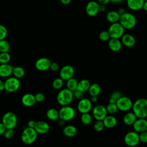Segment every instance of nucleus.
Listing matches in <instances>:
<instances>
[{
  "instance_id": "obj_1",
  "label": "nucleus",
  "mask_w": 147,
  "mask_h": 147,
  "mask_svg": "<svg viewBox=\"0 0 147 147\" xmlns=\"http://www.w3.org/2000/svg\"><path fill=\"white\" fill-rule=\"evenodd\" d=\"M132 111L137 118H147V99L139 98L132 106Z\"/></svg>"
},
{
  "instance_id": "obj_2",
  "label": "nucleus",
  "mask_w": 147,
  "mask_h": 147,
  "mask_svg": "<svg viewBox=\"0 0 147 147\" xmlns=\"http://www.w3.org/2000/svg\"><path fill=\"white\" fill-rule=\"evenodd\" d=\"M74 98L73 92L67 88L60 90L57 95V101L62 106L69 105L73 101Z\"/></svg>"
},
{
  "instance_id": "obj_3",
  "label": "nucleus",
  "mask_w": 147,
  "mask_h": 147,
  "mask_svg": "<svg viewBox=\"0 0 147 147\" xmlns=\"http://www.w3.org/2000/svg\"><path fill=\"white\" fill-rule=\"evenodd\" d=\"M119 22L125 29L130 30L135 27L137 20L136 17L133 14L126 12L125 14L120 16Z\"/></svg>"
},
{
  "instance_id": "obj_4",
  "label": "nucleus",
  "mask_w": 147,
  "mask_h": 147,
  "mask_svg": "<svg viewBox=\"0 0 147 147\" xmlns=\"http://www.w3.org/2000/svg\"><path fill=\"white\" fill-rule=\"evenodd\" d=\"M38 133L34 128L26 127L22 132L21 139L22 142L26 145H30L36 141L37 138Z\"/></svg>"
},
{
  "instance_id": "obj_5",
  "label": "nucleus",
  "mask_w": 147,
  "mask_h": 147,
  "mask_svg": "<svg viewBox=\"0 0 147 147\" xmlns=\"http://www.w3.org/2000/svg\"><path fill=\"white\" fill-rule=\"evenodd\" d=\"M2 123L6 129H14L18 123L17 117L13 112H6L2 118Z\"/></svg>"
},
{
  "instance_id": "obj_6",
  "label": "nucleus",
  "mask_w": 147,
  "mask_h": 147,
  "mask_svg": "<svg viewBox=\"0 0 147 147\" xmlns=\"http://www.w3.org/2000/svg\"><path fill=\"white\" fill-rule=\"evenodd\" d=\"M107 31L110 34V38L119 39L124 34L125 29L119 22H117L112 23L110 25Z\"/></svg>"
},
{
  "instance_id": "obj_7",
  "label": "nucleus",
  "mask_w": 147,
  "mask_h": 147,
  "mask_svg": "<svg viewBox=\"0 0 147 147\" xmlns=\"http://www.w3.org/2000/svg\"><path fill=\"white\" fill-rule=\"evenodd\" d=\"M5 90L9 93L17 91L20 87L21 83L19 79L14 76L7 78L4 82Z\"/></svg>"
},
{
  "instance_id": "obj_8",
  "label": "nucleus",
  "mask_w": 147,
  "mask_h": 147,
  "mask_svg": "<svg viewBox=\"0 0 147 147\" xmlns=\"http://www.w3.org/2000/svg\"><path fill=\"white\" fill-rule=\"evenodd\" d=\"M59 119L66 121L72 120L75 116V109L69 105L62 106L59 110Z\"/></svg>"
},
{
  "instance_id": "obj_9",
  "label": "nucleus",
  "mask_w": 147,
  "mask_h": 147,
  "mask_svg": "<svg viewBox=\"0 0 147 147\" xmlns=\"http://www.w3.org/2000/svg\"><path fill=\"white\" fill-rule=\"evenodd\" d=\"M124 142L127 146L130 147L137 146L140 142L139 133L135 131H130L127 132L125 135Z\"/></svg>"
},
{
  "instance_id": "obj_10",
  "label": "nucleus",
  "mask_w": 147,
  "mask_h": 147,
  "mask_svg": "<svg viewBox=\"0 0 147 147\" xmlns=\"http://www.w3.org/2000/svg\"><path fill=\"white\" fill-rule=\"evenodd\" d=\"M133 103L131 99L125 96H122L116 103L118 109L124 112L128 111L131 109Z\"/></svg>"
},
{
  "instance_id": "obj_11",
  "label": "nucleus",
  "mask_w": 147,
  "mask_h": 147,
  "mask_svg": "<svg viewBox=\"0 0 147 147\" xmlns=\"http://www.w3.org/2000/svg\"><path fill=\"white\" fill-rule=\"evenodd\" d=\"M92 107V103L90 99L83 98L79 100L77 105L78 111L81 113H89Z\"/></svg>"
},
{
  "instance_id": "obj_12",
  "label": "nucleus",
  "mask_w": 147,
  "mask_h": 147,
  "mask_svg": "<svg viewBox=\"0 0 147 147\" xmlns=\"http://www.w3.org/2000/svg\"><path fill=\"white\" fill-rule=\"evenodd\" d=\"M107 114L106 107L102 105H97L92 109V115L96 120L103 121Z\"/></svg>"
},
{
  "instance_id": "obj_13",
  "label": "nucleus",
  "mask_w": 147,
  "mask_h": 147,
  "mask_svg": "<svg viewBox=\"0 0 147 147\" xmlns=\"http://www.w3.org/2000/svg\"><path fill=\"white\" fill-rule=\"evenodd\" d=\"M75 74V69L71 65H65L60 70L59 76L63 80H68L73 78Z\"/></svg>"
},
{
  "instance_id": "obj_14",
  "label": "nucleus",
  "mask_w": 147,
  "mask_h": 147,
  "mask_svg": "<svg viewBox=\"0 0 147 147\" xmlns=\"http://www.w3.org/2000/svg\"><path fill=\"white\" fill-rule=\"evenodd\" d=\"M99 4L98 2L95 1H91L88 2L85 8L86 14L90 17H94L96 16L99 12Z\"/></svg>"
},
{
  "instance_id": "obj_15",
  "label": "nucleus",
  "mask_w": 147,
  "mask_h": 147,
  "mask_svg": "<svg viewBox=\"0 0 147 147\" xmlns=\"http://www.w3.org/2000/svg\"><path fill=\"white\" fill-rule=\"evenodd\" d=\"M51 61L47 57H41L37 59L34 64L35 68L40 71H45L49 69Z\"/></svg>"
},
{
  "instance_id": "obj_16",
  "label": "nucleus",
  "mask_w": 147,
  "mask_h": 147,
  "mask_svg": "<svg viewBox=\"0 0 147 147\" xmlns=\"http://www.w3.org/2000/svg\"><path fill=\"white\" fill-rule=\"evenodd\" d=\"M134 131L138 133L147 131V119L145 118H137L133 124Z\"/></svg>"
},
{
  "instance_id": "obj_17",
  "label": "nucleus",
  "mask_w": 147,
  "mask_h": 147,
  "mask_svg": "<svg viewBox=\"0 0 147 147\" xmlns=\"http://www.w3.org/2000/svg\"><path fill=\"white\" fill-rule=\"evenodd\" d=\"M34 129L38 134H44L49 131L50 126L47 122L44 121H38L36 122Z\"/></svg>"
},
{
  "instance_id": "obj_18",
  "label": "nucleus",
  "mask_w": 147,
  "mask_h": 147,
  "mask_svg": "<svg viewBox=\"0 0 147 147\" xmlns=\"http://www.w3.org/2000/svg\"><path fill=\"white\" fill-rule=\"evenodd\" d=\"M21 102L22 105L26 107H32L34 106L36 103L34 95L30 93L24 94L21 98Z\"/></svg>"
},
{
  "instance_id": "obj_19",
  "label": "nucleus",
  "mask_w": 147,
  "mask_h": 147,
  "mask_svg": "<svg viewBox=\"0 0 147 147\" xmlns=\"http://www.w3.org/2000/svg\"><path fill=\"white\" fill-rule=\"evenodd\" d=\"M13 66L9 63L0 64V76L7 78L12 75Z\"/></svg>"
},
{
  "instance_id": "obj_20",
  "label": "nucleus",
  "mask_w": 147,
  "mask_h": 147,
  "mask_svg": "<svg viewBox=\"0 0 147 147\" xmlns=\"http://www.w3.org/2000/svg\"><path fill=\"white\" fill-rule=\"evenodd\" d=\"M144 0H126L127 7L133 11H138L142 9Z\"/></svg>"
},
{
  "instance_id": "obj_21",
  "label": "nucleus",
  "mask_w": 147,
  "mask_h": 147,
  "mask_svg": "<svg viewBox=\"0 0 147 147\" xmlns=\"http://www.w3.org/2000/svg\"><path fill=\"white\" fill-rule=\"evenodd\" d=\"M121 42L124 46L131 48L135 45L136 38L130 34H124L121 37Z\"/></svg>"
},
{
  "instance_id": "obj_22",
  "label": "nucleus",
  "mask_w": 147,
  "mask_h": 147,
  "mask_svg": "<svg viewBox=\"0 0 147 147\" xmlns=\"http://www.w3.org/2000/svg\"><path fill=\"white\" fill-rule=\"evenodd\" d=\"M121 41L118 38H110L108 41V46L110 49L113 52H118L122 48Z\"/></svg>"
},
{
  "instance_id": "obj_23",
  "label": "nucleus",
  "mask_w": 147,
  "mask_h": 147,
  "mask_svg": "<svg viewBox=\"0 0 147 147\" xmlns=\"http://www.w3.org/2000/svg\"><path fill=\"white\" fill-rule=\"evenodd\" d=\"M105 127L111 129L114 127L117 124V118L113 115H107L103 120Z\"/></svg>"
},
{
  "instance_id": "obj_24",
  "label": "nucleus",
  "mask_w": 147,
  "mask_h": 147,
  "mask_svg": "<svg viewBox=\"0 0 147 147\" xmlns=\"http://www.w3.org/2000/svg\"><path fill=\"white\" fill-rule=\"evenodd\" d=\"M77 128L74 125H69L64 127L63 129V133L68 137H72L77 134Z\"/></svg>"
},
{
  "instance_id": "obj_25",
  "label": "nucleus",
  "mask_w": 147,
  "mask_h": 147,
  "mask_svg": "<svg viewBox=\"0 0 147 147\" xmlns=\"http://www.w3.org/2000/svg\"><path fill=\"white\" fill-rule=\"evenodd\" d=\"M137 118V117L133 111L127 112L124 115L123 117V121L125 125L130 126V125H133V124L134 123Z\"/></svg>"
},
{
  "instance_id": "obj_26",
  "label": "nucleus",
  "mask_w": 147,
  "mask_h": 147,
  "mask_svg": "<svg viewBox=\"0 0 147 147\" xmlns=\"http://www.w3.org/2000/svg\"><path fill=\"white\" fill-rule=\"evenodd\" d=\"M120 18V15L118 14L117 11H110L106 14V18L110 23H115L119 22Z\"/></svg>"
},
{
  "instance_id": "obj_27",
  "label": "nucleus",
  "mask_w": 147,
  "mask_h": 147,
  "mask_svg": "<svg viewBox=\"0 0 147 147\" xmlns=\"http://www.w3.org/2000/svg\"><path fill=\"white\" fill-rule=\"evenodd\" d=\"M91 83L89 80L87 79H82L80 81L78 82L77 90L80 91L82 92H86L88 91V89L90 87Z\"/></svg>"
},
{
  "instance_id": "obj_28",
  "label": "nucleus",
  "mask_w": 147,
  "mask_h": 147,
  "mask_svg": "<svg viewBox=\"0 0 147 147\" xmlns=\"http://www.w3.org/2000/svg\"><path fill=\"white\" fill-rule=\"evenodd\" d=\"M46 115L51 121H56L59 119V111L54 108L49 109L46 112Z\"/></svg>"
},
{
  "instance_id": "obj_29",
  "label": "nucleus",
  "mask_w": 147,
  "mask_h": 147,
  "mask_svg": "<svg viewBox=\"0 0 147 147\" xmlns=\"http://www.w3.org/2000/svg\"><path fill=\"white\" fill-rule=\"evenodd\" d=\"M88 91L91 96H98V95L100 94V92L101 91V87L97 83L91 84Z\"/></svg>"
},
{
  "instance_id": "obj_30",
  "label": "nucleus",
  "mask_w": 147,
  "mask_h": 147,
  "mask_svg": "<svg viewBox=\"0 0 147 147\" xmlns=\"http://www.w3.org/2000/svg\"><path fill=\"white\" fill-rule=\"evenodd\" d=\"M25 74V70L22 67L20 66L13 67L12 75H13V76L18 79H21L24 76Z\"/></svg>"
},
{
  "instance_id": "obj_31",
  "label": "nucleus",
  "mask_w": 147,
  "mask_h": 147,
  "mask_svg": "<svg viewBox=\"0 0 147 147\" xmlns=\"http://www.w3.org/2000/svg\"><path fill=\"white\" fill-rule=\"evenodd\" d=\"M78 84V80L75 78H72L68 79V80H67V83H66L67 88L74 92V91L77 90Z\"/></svg>"
},
{
  "instance_id": "obj_32",
  "label": "nucleus",
  "mask_w": 147,
  "mask_h": 147,
  "mask_svg": "<svg viewBox=\"0 0 147 147\" xmlns=\"http://www.w3.org/2000/svg\"><path fill=\"white\" fill-rule=\"evenodd\" d=\"M122 96V93L118 90L114 91L111 92V94L110 95L109 102L110 103H116L119 100V99Z\"/></svg>"
},
{
  "instance_id": "obj_33",
  "label": "nucleus",
  "mask_w": 147,
  "mask_h": 147,
  "mask_svg": "<svg viewBox=\"0 0 147 147\" xmlns=\"http://www.w3.org/2000/svg\"><path fill=\"white\" fill-rule=\"evenodd\" d=\"M80 120L83 124L85 125H88L90 124L92 122V115L89 113H83L81 115Z\"/></svg>"
},
{
  "instance_id": "obj_34",
  "label": "nucleus",
  "mask_w": 147,
  "mask_h": 147,
  "mask_svg": "<svg viewBox=\"0 0 147 147\" xmlns=\"http://www.w3.org/2000/svg\"><path fill=\"white\" fill-rule=\"evenodd\" d=\"M10 49V44L7 40H0V52H9Z\"/></svg>"
},
{
  "instance_id": "obj_35",
  "label": "nucleus",
  "mask_w": 147,
  "mask_h": 147,
  "mask_svg": "<svg viewBox=\"0 0 147 147\" xmlns=\"http://www.w3.org/2000/svg\"><path fill=\"white\" fill-rule=\"evenodd\" d=\"M11 60V56L9 52H0V64H6Z\"/></svg>"
},
{
  "instance_id": "obj_36",
  "label": "nucleus",
  "mask_w": 147,
  "mask_h": 147,
  "mask_svg": "<svg viewBox=\"0 0 147 147\" xmlns=\"http://www.w3.org/2000/svg\"><path fill=\"white\" fill-rule=\"evenodd\" d=\"M107 113L113 115L115 114L117 111L118 110L117 104L116 103H109L107 104V105L106 107Z\"/></svg>"
},
{
  "instance_id": "obj_37",
  "label": "nucleus",
  "mask_w": 147,
  "mask_h": 147,
  "mask_svg": "<svg viewBox=\"0 0 147 147\" xmlns=\"http://www.w3.org/2000/svg\"><path fill=\"white\" fill-rule=\"evenodd\" d=\"M63 82L64 80L60 78H56L52 82V87L55 90H60L63 86Z\"/></svg>"
},
{
  "instance_id": "obj_38",
  "label": "nucleus",
  "mask_w": 147,
  "mask_h": 147,
  "mask_svg": "<svg viewBox=\"0 0 147 147\" xmlns=\"http://www.w3.org/2000/svg\"><path fill=\"white\" fill-rule=\"evenodd\" d=\"M99 38L102 41H107L110 38V37L107 30H102L99 34Z\"/></svg>"
},
{
  "instance_id": "obj_39",
  "label": "nucleus",
  "mask_w": 147,
  "mask_h": 147,
  "mask_svg": "<svg viewBox=\"0 0 147 147\" xmlns=\"http://www.w3.org/2000/svg\"><path fill=\"white\" fill-rule=\"evenodd\" d=\"M105 128V126L103 122V121L96 120L94 124V129L95 131L98 132L102 131Z\"/></svg>"
},
{
  "instance_id": "obj_40",
  "label": "nucleus",
  "mask_w": 147,
  "mask_h": 147,
  "mask_svg": "<svg viewBox=\"0 0 147 147\" xmlns=\"http://www.w3.org/2000/svg\"><path fill=\"white\" fill-rule=\"evenodd\" d=\"M7 35V29L4 25L0 24V40H4Z\"/></svg>"
},
{
  "instance_id": "obj_41",
  "label": "nucleus",
  "mask_w": 147,
  "mask_h": 147,
  "mask_svg": "<svg viewBox=\"0 0 147 147\" xmlns=\"http://www.w3.org/2000/svg\"><path fill=\"white\" fill-rule=\"evenodd\" d=\"M3 135L5 137V138L7 140L12 138L14 135V129H6Z\"/></svg>"
},
{
  "instance_id": "obj_42",
  "label": "nucleus",
  "mask_w": 147,
  "mask_h": 147,
  "mask_svg": "<svg viewBox=\"0 0 147 147\" xmlns=\"http://www.w3.org/2000/svg\"><path fill=\"white\" fill-rule=\"evenodd\" d=\"M73 94H74V98H76L78 100H79L84 98L83 92H82L78 90H76L75 91H74L73 92Z\"/></svg>"
},
{
  "instance_id": "obj_43",
  "label": "nucleus",
  "mask_w": 147,
  "mask_h": 147,
  "mask_svg": "<svg viewBox=\"0 0 147 147\" xmlns=\"http://www.w3.org/2000/svg\"><path fill=\"white\" fill-rule=\"evenodd\" d=\"M36 102H42L45 99V95L42 92H38L34 95Z\"/></svg>"
},
{
  "instance_id": "obj_44",
  "label": "nucleus",
  "mask_w": 147,
  "mask_h": 147,
  "mask_svg": "<svg viewBox=\"0 0 147 147\" xmlns=\"http://www.w3.org/2000/svg\"><path fill=\"white\" fill-rule=\"evenodd\" d=\"M140 141L143 143H147V131L139 133Z\"/></svg>"
},
{
  "instance_id": "obj_45",
  "label": "nucleus",
  "mask_w": 147,
  "mask_h": 147,
  "mask_svg": "<svg viewBox=\"0 0 147 147\" xmlns=\"http://www.w3.org/2000/svg\"><path fill=\"white\" fill-rule=\"evenodd\" d=\"M59 68H60L59 64L57 63L52 62L49 69L53 72H56V71H57L59 69Z\"/></svg>"
},
{
  "instance_id": "obj_46",
  "label": "nucleus",
  "mask_w": 147,
  "mask_h": 147,
  "mask_svg": "<svg viewBox=\"0 0 147 147\" xmlns=\"http://www.w3.org/2000/svg\"><path fill=\"white\" fill-rule=\"evenodd\" d=\"M36 122L34 120H30L28 122V127H32V128H34L35 125H36Z\"/></svg>"
},
{
  "instance_id": "obj_47",
  "label": "nucleus",
  "mask_w": 147,
  "mask_h": 147,
  "mask_svg": "<svg viewBox=\"0 0 147 147\" xmlns=\"http://www.w3.org/2000/svg\"><path fill=\"white\" fill-rule=\"evenodd\" d=\"M6 129V128L5 125L2 122H0V136L3 134Z\"/></svg>"
},
{
  "instance_id": "obj_48",
  "label": "nucleus",
  "mask_w": 147,
  "mask_h": 147,
  "mask_svg": "<svg viewBox=\"0 0 147 147\" xmlns=\"http://www.w3.org/2000/svg\"><path fill=\"white\" fill-rule=\"evenodd\" d=\"M98 2L99 5H106L109 2H110V0H98Z\"/></svg>"
},
{
  "instance_id": "obj_49",
  "label": "nucleus",
  "mask_w": 147,
  "mask_h": 147,
  "mask_svg": "<svg viewBox=\"0 0 147 147\" xmlns=\"http://www.w3.org/2000/svg\"><path fill=\"white\" fill-rule=\"evenodd\" d=\"M117 12L118 13V14H119L120 16H121V15L125 14L126 11V10H125V9L124 8H123V7H120V8H119L118 10H117Z\"/></svg>"
},
{
  "instance_id": "obj_50",
  "label": "nucleus",
  "mask_w": 147,
  "mask_h": 147,
  "mask_svg": "<svg viewBox=\"0 0 147 147\" xmlns=\"http://www.w3.org/2000/svg\"><path fill=\"white\" fill-rule=\"evenodd\" d=\"M4 90H5L4 82L0 79V91H3Z\"/></svg>"
},
{
  "instance_id": "obj_51",
  "label": "nucleus",
  "mask_w": 147,
  "mask_h": 147,
  "mask_svg": "<svg viewBox=\"0 0 147 147\" xmlns=\"http://www.w3.org/2000/svg\"><path fill=\"white\" fill-rule=\"evenodd\" d=\"M106 6L104 5H99V12H104L106 10Z\"/></svg>"
},
{
  "instance_id": "obj_52",
  "label": "nucleus",
  "mask_w": 147,
  "mask_h": 147,
  "mask_svg": "<svg viewBox=\"0 0 147 147\" xmlns=\"http://www.w3.org/2000/svg\"><path fill=\"white\" fill-rule=\"evenodd\" d=\"M71 1H72V0H60V2H61L62 4L65 5H67L69 4V3L71 2Z\"/></svg>"
},
{
  "instance_id": "obj_53",
  "label": "nucleus",
  "mask_w": 147,
  "mask_h": 147,
  "mask_svg": "<svg viewBox=\"0 0 147 147\" xmlns=\"http://www.w3.org/2000/svg\"><path fill=\"white\" fill-rule=\"evenodd\" d=\"M90 100L92 103H96L98 101V97L97 96H91Z\"/></svg>"
},
{
  "instance_id": "obj_54",
  "label": "nucleus",
  "mask_w": 147,
  "mask_h": 147,
  "mask_svg": "<svg viewBox=\"0 0 147 147\" xmlns=\"http://www.w3.org/2000/svg\"><path fill=\"white\" fill-rule=\"evenodd\" d=\"M58 124H59V125L60 126H64L65 125V121L60 119V120L58 122Z\"/></svg>"
},
{
  "instance_id": "obj_55",
  "label": "nucleus",
  "mask_w": 147,
  "mask_h": 147,
  "mask_svg": "<svg viewBox=\"0 0 147 147\" xmlns=\"http://www.w3.org/2000/svg\"><path fill=\"white\" fill-rule=\"evenodd\" d=\"M124 0H110V2L113 3H119L123 1Z\"/></svg>"
},
{
  "instance_id": "obj_56",
  "label": "nucleus",
  "mask_w": 147,
  "mask_h": 147,
  "mask_svg": "<svg viewBox=\"0 0 147 147\" xmlns=\"http://www.w3.org/2000/svg\"><path fill=\"white\" fill-rule=\"evenodd\" d=\"M142 9H144L145 11H147V1H144L143 7H142Z\"/></svg>"
},
{
  "instance_id": "obj_57",
  "label": "nucleus",
  "mask_w": 147,
  "mask_h": 147,
  "mask_svg": "<svg viewBox=\"0 0 147 147\" xmlns=\"http://www.w3.org/2000/svg\"><path fill=\"white\" fill-rule=\"evenodd\" d=\"M144 1H147V0H144Z\"/></svg>"
}]
</instances>
